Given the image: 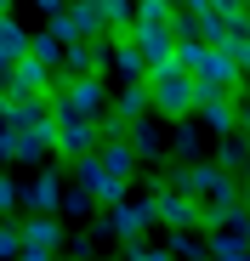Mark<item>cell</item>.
I'll return each mask as SVG.
<instances>
[{"label":"cell","mask_w":250,"mask_h":261,"mask_svg":"<svg viewBox=\"0 0 250 261\" xmlns=\"http://www.w3.org/2000/svg\"><path fill=\"white\" fill-rule=\"evenodd\" d=\"M12 204H17V188H12L6 176H0V210H12Z\"/></svg>","instance_id":"20"},{"label":"cell","mask_w":250,"mask_h":261,"mask_svg":"<svg viewBox=\"0 0 250 261\" xmlns=\"http://www.w3.org/2000/svg\"><path fill=\"white\" fill-rule=\"evenodd\" d=\"M199 6H211V0H171V12H199Z\"/></svg>","instance_id":"21"},{"label":"cell","mask_w":250,"mask_h":261,"mask_svg":"<svg viewBox=\"0 0 250 261\" xmlns=\"http://www.w3.org/2000/svg\"><path fill=\"white\" fill-rule=\"evenodd\" d=\"M142 85H148V108L165 114V119H188L193 102H199V80H193L177 57H171V63H154V68L142 74Z\"/></svg>","instance_id":"1"},{"label":"cell","mask_w":250,"mask_h":261,"mask_svg":"<svg viewBox=\"0 0 250 261\" xmlns=\"http://www.w3.org/2000/svg\"><path fill=\"white\" fill-rule=\"evenodd\" d=\"M103 165L114 170V176H125V182H131V165H137V148L125 142V130H114V137L103 142Z\"/></svg>","instance_id":"11"},{"label":"cell","mask_w":250,"mask_h":261,"mask_svg":"<svg viewBox=\"0 0 250 261\" xmlns=\"http://www.w3.org/2000/svg\"><path fill=\"white\" fill-rule=\"evenodd\" d=\"M114 108H119V119H125V125H131V119H142V114H148V85H125Z\"/></svg>","instance_id":"12"},{"label":"cell","mask_w":250,"mask_h":261,"mask_svg":"<svg viewBox=\"0 0 250 261\" xmlns=\"http://www.w3.org/2000/svg\"><path fill=\"white\" fill-rule=\"evenodd\" d=\"M68 17H74V29H80V34H97V29H103V6H97V0H74Z\"/></svg>","instance_id":"15"},{"label":"cell","mask_w":250,"mask_h":261,"mask_svg":"<svg viewBox=\"0 0 250 261\" xmlns=\"http://www.w3.org/2000/svg\"><path fill=\"white\" fill-rule=\"evenodd\" d=\"M29 204H34V210H57V204H63V182H57V176H40V182L29 188Z\"/></svg>","instance_id":"14"},{"label":"cell","mask_w":250,"mask_h":261,"mask_svg":"<svg viewBox=\"0 0 250 261\" xmlns=\"http://www.w3.org/2000/svg\"><path fill=\"white\" fill-rule=\"evenodd\" d=\"M29 51H34L40 63H57V57H63V40H57V34H29Z\"/></svg>","instance_id":"17"},{"label":"cell","mask_w":250,"mask_h":261,"mask_svg":"<svg viewBox=\"0 0 250 261\" xmlns=\"http://www.w3.org/2000/svg\"><path fill=\"white\" fill-rule=\"evenodd\" d=\"M193 114L205 119V130H211V137H228V130H239V102H233V91L199 97V102H193Z\"/></svg>","instance_id":"5"},{"label":"cell","mask_w":250,"mask_h":261,"mask_svg":"<svg viewBox=\"0 0 250 261\" xmlns=\"http://www.w3.org/2000/svg\"><path fill=\"white\" fill-rule=\"evenodd\" d=\"M148 227H159V216H154V199H137V204H114V233L125 239V244H137Z\"/></svg>","instance_id":"6"},{"label":"cell","mask_w":250,"mask_h":261,"mask_svg":"<svg viewBox=\"0 0 250 261\" xmlns=\"http://www.w3.org/2000/svg\"><path fill=\"white\" fill-rule=\"evenodd\" d=\"M131 148H137V153H159V137H154L142 119H131Z\"/></svg>","instance_id":"18"},{"label":"cell","mask_w":250,"mask_h":261,"mask_svg":"<svg viewBox=\"0 0 250 261\" xmlns=\"http://www.w3.org/2000/svg\"><path fill=\"white\" fill-rule=\"evenodd\" d=\"M0 91L6 97H46L52 91V63H40L34 51H23L6 74H0Z\"/></svg>","instance_id":"3"},{"label":"cell","mask_w":250,"mask_h":261,"mask_svg":"<svg viewBox=\"0 0 250 261\" xmlns=\"http://www.w3.org/2000/svg\"><path fill=\"white\" fill-rule=\"evenodd\" d=\"M131 40L142 46L148 68H154V63H171V57H177V34H171V23H131Z\"/></svg>","instance_id":"7"},{"label":"cell","mask_w":250,"mask_h":261,"mask_svg":"<svg viewBox=\"0 0 250 261\" xmlns=\"http://www.w3.org/2000/svg\"><path fill=\"white\" fill-rule=\"evenodd\" d=\"M211 255H250V233H239V227L211 233Z\"/></svg>","instance_id":"13"},{"label":"cell","mask_w":250,"mask_h":261,"mask_svg":"<svg viewBox=\"0 0 250 261\" xmlns=\"http://www.w3.org/2000/svg\"><path fill=\"white\" fill-rule=\"evenodd\" d=\"M97 6H103V29H131V0H97Z\"/></svg>","instance_id":"16"},{"label":"cell","mask_w":250,"mask_h":261,"mask_svg":"<svg viewBox=\"0 0 250 261\" xmlns=\"http://www.w3.org/2000/svg\"><path fill=\"white\" fill-rule=\"evenodd\" d=\"M57 244H63V227H57L52 210H40L34 222H23V255H52Z\"/></svg>","instance_id":"9"},{"label":"cell","mask_w":250,"mask_h":261,"mask_svg":"<svg viewBox=\"0 0 250 261\" xmlns=\"http://www.w3.org/2000/svg\"><path fill=\"white\" fill-rule=\"evenodd\" d=\"M154 216H159V227H171V233H193V227H205L199 199H188L182 188H177V193L159 188V193H154Z\"/></svg>","instance_id":"4"},{"label":"cell","mask_w":250,"mask_h":261,"mask_svg":"<svg viewBox=\"0 0 250 261\" xmlns=\"http://www.w3.org/2000/svg\"><path fill=\"white\" fill-rule=\"evenodd\" d=\"M177 153H188V159L199 153V130H193V125H182V130H177Z\"/></svg>","instance_id":"19"},{"label":"cell","mask_w":250,"mask_h":261,"mask_svg":"<svg viewBox=\"0 0 250 261\" xmlns=\"http://www.w3.org/2000/svg\"><path fill=\"white\" fill-rule=\"evenodd\" d=\"M52 102H63V108H80V114H103L108 91H103V80H97V74H80V80H68V85H63V91H57Z\"/></svg>","instance_id":"8"},{"label":"cell","mask_w":250,"mask_h":261,"mask_svg":"<svg viewBox=\"0 0 250 261\" xmlns=\"http://www.w3.org/2000/svg\"><path fill=\"white\" fill-rule=\"evenodd\" d=\"M6 12H12V0H0V17H6Z\"/></svg>","instance_id":"23"},{"label":"cell","mask_w":250,"mask_h":261,"mask_svg":"<svg viewBox=\"0 0 250 261\" xmlns=\"http://www.w3.org/2000/svg\"><path fill=\"white\" fill-rule=\"evenodd\" d=\"M40 12H46V17H52V12H63V0H40Z\"/></svg>","instance_id":"22"},{"label":"cell","mask_w":250,"mask_h":261,"mask_svg":"<svg viewBox=\"0 0 250 261\" xmlns=\"http://www.w3.org/2000/svg\"><path fill=\"white\" fill-rule=\"evenodd\" d=\"M0 97H6V91H0Z\"/></svg>","instance_id":"24"},{"label":"cell","mask_w":250,"mask_h":261,"mask_svg":"<svg viewBox=\"0 0 250 261\" xmlns=\"http://www.w3.org/2000/svg\"><path fill=\"white\" fill-rule=\"evenodd\" d=\"M52 114H57V153L80 159V153H91V148L103 142L97 114H80V108H63V102H52Z\"/></svg>","instance_id":"2"},{"label":"cell","mask_w":250,"mask_h":261,"mask_svg":"<svg viewBox=\"0 0 250 261\" xmlns=\"http://www.w3.org/2000/svg\"><path fill=\"white\" fill-rule=\"evenodd\" d=\"M23 51H29V34H23V23L6 12V17H0V74H6V68H12Z\"/></svg>","instance_id":"10"}]
</instances>
